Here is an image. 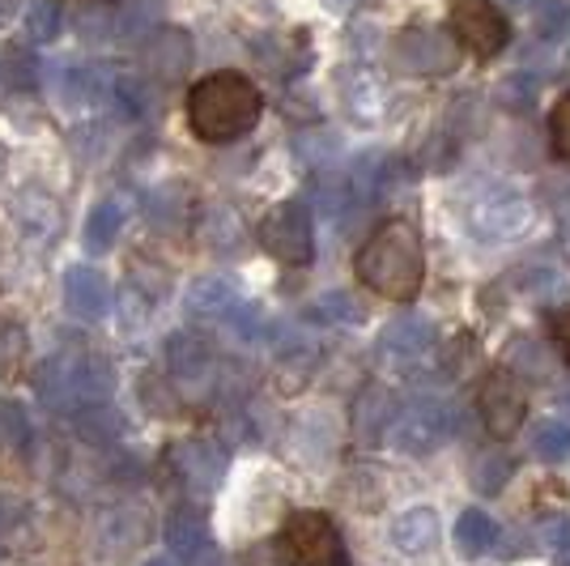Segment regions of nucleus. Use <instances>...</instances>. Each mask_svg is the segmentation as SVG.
Masks as SVG:
<instances>
[{"label": "nucleus", "instance_id": "obj_1", "mask_svg": "<svg viewBox=\"0 0 570 566\" xmlns=\"http://www.w3.org/2000/svg\"><path fill=\"white\" fill-rule=\"evenodd\" d=\"M357 282L380 299L409 303L426 282V247L422 231L409 217H392L371 231V238L357 247Z\"/></svg>", "mask_w": 570, "mask_h": 566}, {"label": "nucleus", "instance_id": "obj_2", "mask_svg": "<svg viewBox=\"0 0 570 566\" xmlns=\"http://www.w3.org/2000/svg\"><path fill=\"white\" fill-rule=\"evenodd\" d=\"M264 111V98L252 77L235 69H222L200 77L188 90V124L200 142L226 145L256 128Z\"/></svg>", "mask_w": 570, "mask_h": 566}, {"label": "nucleus", "instance_id": "obj_3", "mask_svg": "<svg viewBox=\"0 0 570 566\" xmlns=\"http://www.w3.org/2000/svg\"><path fill=\"white\" fill-rule=\"evenodd\" d=\"M116 392V371L111 362L98 354H65L51 358L39 371V397L51 409H86V404H102Z\"/></svg>", "mask_w": 570, "mask_h": 566}, {"label": "nucleus", "instance_id": "obj_4", "mask_svg": "<svg viewBox=\"0 0 570 566\" xmlns=\"http://www.w3.org/2000/svg\"><path fill=\"white\" fill-rule=\"evenodd\" d=\"M464 231L481 243H515L537 226L532 201L511 184H485L464 201Z\"/></svg>", "mask_w": 570, "mask_h": 566}, {"label": "nucleus", "instance_id": "obj_5", "mask_svg": "<svg viewBox=\"0 0 570 566\" xmlns=\"http://www.w3.org/2000/svg\"><path fill=\"white\" fill-rule=\"evenodd\" d=\"M282 566H350L345 541L324 511H294L277 533Z\"/></svg>", "mask_w": 570, "mask_h": 566}, {"label": "nucleus", "instance_id": "obj_6", "mask_svg": "<svg viewBox=\"0 0 570 566\" xmlns=\"http://www.w3.org/2000/svg\"><path fill=\"white\" fill-rule=\"evenodd\" d=\"M455 409L452 401H443V397H422V401L404 404L401 413L392 418V448L404 451V456H430V451H439L448 439L455 435Z\"/></svg>", "mask_w": 570, "mask_h": 566}, {"label": "nucleus", "instance_id": "obj_7", "mask_svg": "<svg viewBox=\"0 0 570 566\" xmlns=\"http://www.w3.org/2000/svg\"><path fill=\"white\" fill-rule=\"evenodd\" d=\"M261 247L282 264L303 269L315 260V226L303 201H282L261 217Z\"/></svg>", "mask_w": 570, "mask_h": 566}, {"label": "nucleus", "instance_id": "obj_8", "mask_svg": "<svg viewBox=\"0 0 570 566\" xmlns=\"http://www.w3.org/2000/svg\"><path fill=\"white\" fill-rule=\"evenodd\" d=\"M452 30L455 43L476 60H494L511 43V22L494 0H452Z\"/></svg>", "mask_w": 570, "mask_h": 566}, {"label": "nucleus", "instance_id": "obj_9", "mask_svg": "<svg viewBox=\"0 0 570 566\" xmlns=\"http://www.w3.org/2000/svg\"><path fill=\"white\" fill-rule=\"evenodd\" d=\"M158 18H163V0H124L116 9L90 13L81 30L95 43H132V39H149Z\"/></svg>", "mask_w": 570, "mask_h": 566}, {"label": "nucleus", "instance_id": "obj_10", "mask_svg": "<svg viewBox=\"0 0 570 566\" xmlns=\"http://www.w3.org/2000/svg\"><path fill=\"white\" fill-rule=\"evenodd\" d=\"M476 409H481V422L494 439H511L523 426V418H528V397H523L520 379L511 371H494L481 383Z\"/></svg>", "mask_w": 570, "mask_h": 566}, {"label": "nucleus", "instance_id": "obj_11", "mask_svg": "<svg viewBox=\"0 0 570 566\" xmlns=\"http://www.w3.org/2000/svg\"><path fill=\"white\" fill-rule=\"evenodd\" d=\"M460 51L443 30H430V26H409L396 35V65L404 72H417V77H443L455 69Z\"/></svg>", "mask_w": 570, "mask_h": 566}, {"label": "nucleus", "instance_id": "obj_12", "mask_svg": "<svg viewBox=\"0 0 570 566\" xmlns=\"http://www.w3.org/2000/svg\"><path fill=\"white\" fill-rule=\"evenodd\" d=\"M430 345H434V324H430L426 315H396V320H387L380 332V341H375V354H380L383 367H413V362H422L430 354Z\"/></svg>", "mask_w": 570, "mask_h": 566}, {"label": "nucleus", "instance_id": "obj_13", "mask_svg": "<svg viewBox=\"0 0 570 566\" xmlns=\"http://www.w3.org/2000/svg\"><path fill=\"white\" fill-rule=\"evenodd\" d=\"M111 299H116L111 282L98 269H90V264H77V269L65 273V308H69L72 320L95 324V320H102L111 311Z\"/></svg>", "mask_w": 570, "mask_h": 566}, {"label": "nucleus", "instance_id": "obj_14", "mask_svg": "<svg viewBox=\"0 0 570 566\" xmlns=\"http://www.w3.org/2000/svg\"><path fill=\"white\" fill-rule=\"evenodd\" d=\"M141 65L149 77L158 81H179L191 65V35L188 30H175V26H158L149 39H145Z\"/></svg>", "mask_w": 570, "mask_h": 566}, {"label": "nucleus", "instance_id": "obj_15", "mask_svg": "<svg viewBox=\"0 0 570 566\" xmlns=\"http://www.w3.org/2000/svg\"><path fill=\"white\" fill-rule=\"evenodd\" d=\"M13 226H18V235L30 238V243H51V238L60 235V226H65V213L60 205L51 201L48 192L39 188H22L13 196Z\"/></svg>", "mask_w": 570, "mask_h": 566}, {"label": "nucleus", "instance_id": "obj_16", "mask_svg": "<svg viewBox=\"0 0 570 566\" xmlns=\"http://www.w3.org/2000/svg\"><path fill=\"white\" fill-rule=\"evenodd\" d=\"M128 222H132V196L128 192H111V196H102L90 209L86 226H81V238H86L90 252H111Z\"/></svg>", "mask_w": 570, "mask_h": 566}, {"label": "nucleus", "instance_id": "obj_17", "mask_svg": "<svg viewBox=\"0 0 570 566\" xmlns=\"http://www.w3.org/2000/svg\"><path fill=\"white\" fill-rule=\"evenodd\" d=\"M175 469L179 477L188 481L191 490H214L217 481H222V472H226V451L209 443V439H188V443H179L175 448Z\"/></svg>", "mask_w": 570, "mask_h": 566}, {"label": "nucleus", "instance_id": "obj_18", "mask_svg": "<svg viewBox=\"0 0 570 566\" xmlns=\"http://www.w3.org/2000/svg\"><path fill=\"white\" fill-rule=\"evenodd\" d=\"M184 308H188V315H196V320H230L238 311V294L226 277L205 273V277H191L188 282Z\"/></svg>", "mask_w": 570, "mask_h": 566}, {"label": "nucleus", "instance_id": "obj_19", "mask_svg": "<svg viewBox=\"0 0 570 566\" xmlns=\"http://www.w3.org/2000/svg\"><path fill=\"white\" fill-rule=\"evenodd\" d=\"M167 545L170 554L184 558V563H191L196 554H205L209 549V519H205V511L191 507V502L175 507L167 516Z\"/></svg>", "mask_w": 570, "mask_h": 566}, {"label": "nucleus", "instance_id": "obj_20", "mask_svg": "<svg viewBox=\"0 0 570 566\" xmlns=\"http://www.w3.org/2000/svg\"><path fill=\"white\" fill-rule=\"evenodd\" d=\"M102 98H107V107H111V116L119 124H137V119H145L154 111V95H149V86H145L141 77H124V72L107 77Z\"/></svg>", "mask_w": 570, "mask_h": 566}, {"label": "nucleus", "instance_id": "obj_21", "mask_svg": "<svg viewBox=\"0 0 570 566\" xmlns=\"http://www.w3.org/2000/svg\"><path fill=\"white\" fill-rule=\"evenodd\" d=\"M72 426H77V439H86V443H95V448H111L124 439V413H119L116 404H86V409H77L72 413Z\"/></svg>", "mask_w": 570, "mask_h": 566}, {"label": "nucleus", "instance_id": "obj_22", "mask_svg": "<svg viewBox=\"0 0 570 566\" xmlns=\"http://www.w3.org/2000/svg\"><path fill=\"white\" fill-rule=\"evenodd\" d=\"M434 541H439V516L430 507H413L392 519V545L401 554H426Z\"/></svg>", "mask_w": 570, "mask_h": 566}, {"label": "nucleus", "instance_id": "obj_23", "mask_svg": "<svg viewBox=\"0 0 570 566\" xmlns=\"http://www.w3.org/2000/svg\"><path fill=\"white\" fill-rule=\"evenodd\" d=\"M167 362L179 379H200V375H209V367H214V350H209V341H200L196 332H179V336H170Z\"/></svg>", "mask_w": 570, "mask_h": 566}, {"label": "nucleus", "instance_id": "obj_24", "mask_svg": "<svg viewBox=\"0 0 570 566\" xmlns=\"http://www.w3.org/2000/svg\"><path fill=\"white\" fill-rule=\"evenodd\" d=\"M494 537H499V528H494V519L485 516L481 507H469L464 516L455 519V549H460V558H481V554H490Z\"/></svg>", "mask_w": 570, "mask_h": 566}, {"label": "nucleus", "instance_id": "obj_25", "mask_svg": "<svg viewBox=\"0 0 570 566\" xmlns=\"http://www.w3.org/2000/svg\"><path fill=\"white\" fill-rule=\"evenodd\" d=\"M307 320H315V324H328V329H350V324H357V320H362V308H357L345 290H328V294H320V299L311 303Z\"/></svg>", "mask_w": 570, "mask_h": 566}, {"label": "nucleus", "instance_id": "obj_26", "mask_svg": "<svg viewBox=\"0 0 570 566\" xmlns=\"http://www.w3.org/2000/svg\"><path fill=\"white\" fill-rule=\"evenodd\" d=\"M65 30V4L60 0H35L26 9V39L30 43H56Z\"/></svg>", "mask_w": 570, "mask_h": 566}, {"label": "nucleus", "instance_id": "obj_27", "mask_svg": "<svg viewBox=\"0 0 570 566\" xmlns=\"http://www.w3.org/2000/svg\"><path fill=\"white\" fill-rule=\"evenodd\" d=\"M532 451H537L546 465H562L570 456V422L546 418V422L532 426Z\"/></svg>", "mask_w": 570, "mask_h": 566}, {"label": "nucleus", "instance_id": "obj_28", "mask_svg": "<svg viewBox=\"0 0 570 566\" xmlns=\"http://www.w3.org/2000/svg\"><path fill=\"white\" fill-rule=\"evenodd\" d=\"M532 30L549 39V43H558V39H567L570 35V0H541L537 9H532Z\"/></svg>", "mask_w": 570, "mask_h": 566}, {"label": "nucleus", "instance_id": "obj_29", "mask_svg": "<svg viewBox=\"0 0 570 566\" xmlns=\"http://www.w3.org/2000/svg\"><path fill=\"white\" fill-rule=\"evenodd\" d=\"M392 401L383 397L380 388H371L362 401H357V435H366V439H375L380 430H387L392 426Z\"/></svg>", "mask_w": 570, "mask_h": 566}, {"label": "nucleus", "instance_id": "obj_30", "mask_svg": "<svg viewBox=\"0 0 570 566\" xmlns=\"http://www.w3.org/2000/svg\"><path fill=\"white\" fill-rule=\"evenodd\" d=\"M511 456H499V451H481L473 465V486L481 495H499L502 486H507V477H511Z\"/></svg>", "mask_w": 570, "mask_h": 566}, {"label": "nucleus", "instance_id": "obj_31", "mask_svg": "<svg viewBox=\"0 0 570 566\" xmlns=\"http://www.w3.org/2000/svg\"><path fill=\"white\" fill-rule=\"evenodd\" d=\"M39 77H43V69H39V60L30 56V51H9V60H4V81H9V90H35L39 86Z\"/></svg>", "mask_w": 570, "mask_h": 566}, {"label": "nucleus", "instance_id": "obj_32", "mask_svg": "<svg viewBox=\"0 0 570 566\" xmlns=\"http://www.w3.org/2000/svg\"><path fill=\"white\" fill-rule=\"evenodd\" d=\"M549 142H553V154L570 163V90L558 103H553V111H549Z\"/></svg>", "mask_w": 570, "mask_h": 566}, {"label": "nucleus", "instance_id": "obj_33", "mask_svg": "<svg viewBox=\"0 0 570 566\" xmlns=\"http://www.w3.org/2000/svg\"><path fill=\"white\" fill-rule=\"evenodd\" d=\"M238 238H243V231H238V217L230 209H217L214 217H209V226H205V243H209V247H217V252H226V247H235Z\"/></svg>", "mask_w": 570, "mask_h": 566}, {"label": "nucleus", "instance_id": "obj_34", "mask_svg": "<svg viewBox=\"0 0 570 566\" xmlns=\"http://www.w3.org/2000/svg\"><path fill=\"white\" fill-rule=\"evenodd\" d=\"M537 541L546 545V549H570V516L567 511H553V516H541L537 519Z\"/></svg>", "mask_w": 570, "mask_h": 566}, {"label": "nucleus", "instance_id": "obj_35", "mask_svg": "<svg viewBox=\"0 0 570 566\" xmlns=\"http://www.w3.org/2000/svg\"><path fill=\"white\" fill-rule=\"evenodd\" d=\"M499 98L507 103V107L523 111V107H532V103H537V81H528L523 72H515V77H507V81H502Z\"/></svg>", "mask_w": 570, "mask_h": 566}, {"label": "nucleus", "instance_id": "obj_36", "mask_svg": "<svg viewBox=\"0 0 570 566\" xmlns=\"http://www.w3.org/2000/svg\"><path fill=\"white\" fill-rule=\"evenodd\" d=\"M558 350H562V358L570 362V311L558 315Z\"/></svg>", "mask_w": 570, "mask_h": 566}, {"label": "nucleus", "instance_id": "obj_37", "mask_svg": "<svg viewBox=\"0 0 570 566\" xmlns=\"http://www.w3.org/2000/svg\"><path fill=\"white\" fill-rule=\"evenodd\" d=\"M188 566H226V558H222L214 545H209V549H205V554H196V558H191Z\"/></svg>", "mask_w": 570, "mask_h": 566}, {"label": "nucleus", "instance_id": "obj_38", "mask_svg": "<svg viewBox=\"0 0 570 566\" xmlns=\"http://www.w3.org/2000/svg\"><path fill=\"white\" fill-rule=\"evenodd\" d=\"M141 566H175L170 558H149V563H141Z\"/></svg>", "mask_w": 570, "mask_h": 566}, {"label": "nucleus", "instance_id": "obj_39", "mask_svg": "<svg viewBox=\"0 0 570 566\" xmlns=\"http://www.w3.org/2000/svg\"><path fill=\"white\" fill-rule=\"evenodd\" d=\"M558 566H570V549H562V554H558Z\"/></svg>", "mask_w": 570, "mask_h": 566}, {"label": "nucleus", "instance_id": "obj_40", "mask_svg": "<svg viewBox=\"0 0 570 566\" xmlns=\"http://www.w3.org/2000/svg\"><path fill=\"white\" fill-rule=\"evenodd\" d=\"M562 404H567V413H570V392H567V397H562Z\"/></svg>", "mask_w": 570, "mask_h": 566}, {"label": "nucleus", "instance_id": "obj_41", "mask_svg": "<svg viewBox=\"0 0 570 566\" xmlns=\"http://www.w3.org/2000/svg\"><path fill=\"white\" fill-rule=\"evenodd\" d=\"M515 4H532V0H515Z\"/></svg>", "mask_w": 570, "mask_h": 566}, {"label": "nucleus", "instance_id": "obj_42", "mask_svg": "<svg viewBox=\"0 0 570 566\" xmlns=\"http://www.w3.org/2000/svg\"><path fill=\"white\" fill-rule=\"evenodd\" d=\"M341 4H357V0H341Z\"/></svg>", "mask_w": 570, "mask_h": 566}]
</instances>
